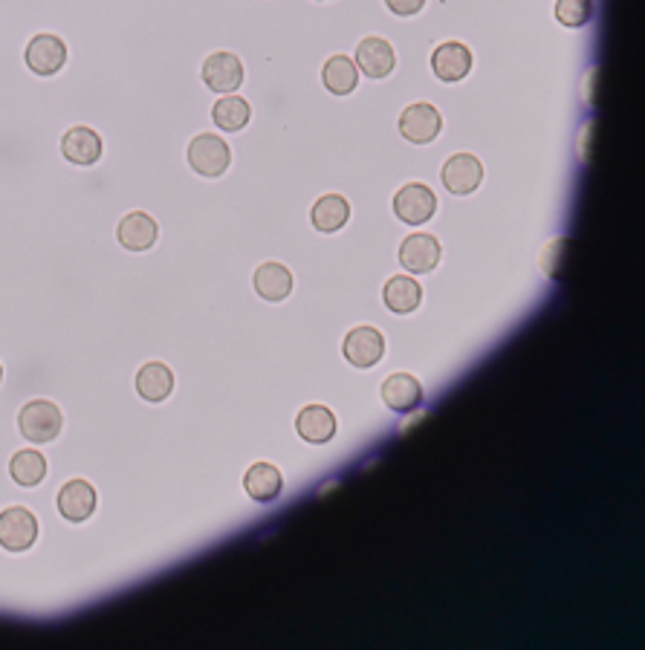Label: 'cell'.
<instances>
[{"label": "cell", "instance_id": "6da1fadb", "mask_svg": "<svg viewBox=\"0 0 645 650\" xmlns=\"http://www.w3.org/2000/svg\"><path fill=\"white\" fill-rule=\"evenodd\" d=\"M186 162L197 177L220 179L227 177L229 169H232L234 151L232 144L220 137V134L203 130V134H197L194 139H188Z\"/></svg>", "mask_w": 645, "mask_h": 650}, {"label": "cell", "instance_id": "7a4b0ae2", "mask_svg": "<svg viewBox=\"0 0 645 650\" xmlns=\"http://www.w3.org/2000/svg\"><path fill=\"white\" fill-rule=\"evenodd\" d=\"M61 428H65V414L56 402L33 399L18 410V431L33 445H47V442L58 440Z\"/></svg>", "mask_w": 645, "mask_h": 650}, {"label": "cell", "instance_id": "3957f363", "mask_svg": "<svg viewBox=\"0 0 645 650\" xmlns=\"http://www.w3.org/2000/svg\"><path fill=\"white\" fill-rule=\"evenodd\" d=\"M70 61V47L67 40L56 33H38L26 40L24 47V65L26 70L38 76V79H53L65 70Z\"/></svg>", "mask_w": 645, "mask_h": 650}, {"label": "cell", "instance_id": "277c9868", "mask_svg": "<svg viewBox=\"0 0 645 650\" xmlns=\"http://www.w3.org/2000/svg\"><path fill=\"white\" fill-rule=\"evenodd\" d=\"M200 79L209 88V93L229 96V93H238L243 88L246 67H243L241 56L232 53V49H215V53L203 58Z\"/></svg>", "mask_w": 645, "mask_h": 650}, {"label": "cell", "instance_id": "5b68a950", "mask_svg": "<svg viewBox=\"0 0 645 650\" xmlns=\"http://www.w3.org/2000/svg\"><path fill=\"white\" fill-rule=\"evenodd\" d=\"M38 518L26 506L0 509V546L7 553H26L38 541Z\"/></svg>", "mask_w": 645, "mask_h": 650}, {"label": "cell", "instance_id": "8992f818", "mask_svg": "<svg viewBox=\"0 0 645 650\" xmlns=\"http://www.w3.org/2000/svg\"><path fill=\"white\" fill-rule=\"evenodd\" d=\"M58 151L65 156V162L76 165V169H90V165H96L102 160V153H105V139L99 134L96 128H90V125H73V128H67L58 139Z\"/></svg>", "mask_w": 645, "mask_h": 650}, {"label": "cell", "instance_id": "52a82bcc", "mask_svg": "<svg viewBox=\"0 0 645 650\" xmlns=\"http://www.w3.org/2000/svg\"><path fill=\"white\" fill-rule=\"evenodd\" d=\"M157 241H160V223H157V217L142 209L128 211L116 225V243L130 255L151 252Z\"/></svg>", "mask_w": 645, "mask_h": 650}, {"label": "cell", "instance_id": "ba28073f", "mask_svg": "<svg viewBox=\"0 0 645 650\" xmlns=\"http://www.w3.org/2000/svg\"><path fill=\"white\" fill-rule=\"evenodd\" d=\"M58 514L70 523H84L93 518L99 506V495L93 489V483L81 480V477H73L67 480L61 489H58Z\"/></svg>", "mask_w": 645, "mask_h": 650}, {"label": "cell", "instance_id": "9c48e42d", "mask_svg": "<svg viewBox=\"0 0 645 650\" xmlns=\"http://www.w3.org/2000/svg\"><path fill=\"white\" fill-rule=\"evenodd\" d=\"M252 287H255V295L266 304H281L292 295V287H296V278L284 264L278 260H264L261 266H255L252 272Z\"/></svg>", "mask_w": 645, "mask_h": 650}, {"label": "cell", "instance_id": "30bf717a", "mask_svg": "<svg viewBox=\"0 0 645 650\" xmlns=\"http://www.w3.org/2000/svg\"><path fill=\"white\" fill-rule=\"evenodd\" d=\"M435 209H437V197L428 185L408 183L403 185L394 197V214L408 225H419V223H426V220H431V217H435Z\"/></svg>", "mask_w": 645, "mask_h": 650}, {"label": "cell", "instance_id": "8fae6325", "mask_svg": "<svg viewBox=\"0 0 645 650\" xmlns=\"http://www.w3.org/2000/svg\"><path fill=\"white\" fill-rule=\"evenodd\" d=\"M440 128H444V116L435 105H426V102L405 107L403 116H400V134L414 144H426L437 139Z\"/></svg>", "mask_w": 645, "mask_h": 650}, {"label": "cell", "instance_id": "7c38bea8", "mask_svg": "<svg viewBox=\"0 0 645 650\" xmlns=\"http://www.w3.org/2000/svg\"><path fill=\"white\" fill-rule=\"evenodd\" d=\"M342 353L345 359L354 364V368H371L385 353V338L377 327H354L345 336V345H342Z\"/></svg>", "mask_w": 645, "mask_h": 650}, {"label": "cell", "instance_id": "4fadbf2b", "mask_svg": "<svg viewBox=\"0 0 645 650\" xmlns=\"http://www.w3.org/2000/svg\"><path fill=\"white\" fill-rule=\"evenodd\" d=\"M400 264L414 275L431 272L440 264V241L435 234H408L400 246Z\"/></svg>", "mask_w": 645, "mask_h": 650}, {"label": "cell", "instance_id": "5bb4252c", "mask_svg": "<svg viewBox=\"0 0 645 650\" xmlns=\"http://www.w3.org/2000/svg\"><path fill=\"white\" fill-rule=\"evenodd\" d=\"M243 491L250 495V500L255 503H273L281 498L284 491V474L275 463H252L243 474Z\"/></svg>", "mask_w": 645, "mask_h": 650}, {"label": "cell", "instance_id": "9a60e30c", "mask_svg": "<svg viewBox=\"0 0 645 650\" xmlns=\"http://www.w3.org/2000/svg\"><path fill=\"white\" fill-rule=\"evenodd\" d=\"M137 394L139 399L151 402V405H160V402L169 399L174 394V370L165 364V361H146L137 373Z\"/></svg>", "mask_w": 645, "mask_h": 650}, {"label": "cell", "instance_id": "2e32d148", "mask_svg": "<svg viewBox=\"0 0 645 650\" xmlns=\"http://www.w3.org/2000/svg\"><path fill=\"white\" fill-rule=\"evenodd\" d=\"M354 65L359 67L368 79H385L396 67L394 47H391L385 38H365L362 44L356 47Z\"/></svg>", "mask_w": 645, "mask_h": 650}, {"label": "cell", "instance_id": "e0dca14e", "mask_svg": "<svg viewBox=\"0 0 645 650\" xmlns=\"http://www.w3.org/2000/svg\"><path fill=\"white\" fill-rule=\"evenodd\" d=\"M431 70H435V76L440 81L467 79L469 70H472V53L460 40H446V44H440L435 49V56H431Z\"/></svg>", "mask_w": 645, "mask_h": 650}, {"label": "cell", "instance_id": "ac0fdd59", "mask_svg": "<svg viewBox=\"0 0 645 650\" xmlns=\"http://www.w3.org/2000/svg\"><path fill=\"white\" fill-rule=\"evenodd\" d=\"M484 179V165L472 153H454L444 165V185L452 194H472Z\"/></svg>", "mask_w": 645, "mask_h": 650}, {"label": "cell", "instance_id": "d6986e66", "mask_svg": "<svg viewBox=\"0 0 645 650\" xmlns=\"http://www.w3.org/2000/svg\"><path fill=\"white\" fill-rule=\"evenodd\" d=\"M296 431L304 442L310 445H324V442L333 440L336 433V417H333L331 408L324 405H304L296 417Z\"/></svg>", "mask_w": 645, "mask_h": 650}, {"label": "cell", "instance_id": "ffe728a7", "mask_svg": "<svg viewBox=\"0 0 645 650\" xmlns=\"http://www.w3.org/2000/svg\"><path fill=\"white\" fill-rule=\"evenodd\" d=\"M347 220H350V202L342 194H324V197H319L313 202V209H310V223H313L315 232L322 234L342 232Z\"/></svg>", "mask_w": 645, "mask_h": 650}, {"label": "cell", "instance_id": "44dd1931", "mask_svg": "<svg viewBox=\"0 0 645 650\" xmlns=\"http://www.w3.org/2000/svg\"><path fill=\"white\" fill-rule=\"evenodd\" d=\"M211 121H215V128L223 130V134H241L252 121L250 98L238 96V93L220 96L218 102L211 105Z\"/></svg>", "mask_w": 645, "mask_h": 650}, {"label": "cell", "instance_id": "7402d4cb", "mask_svg": "<svg viewBox=\"0 0 645 650\" xmlns=\"http://www.w3.org/2000/svg\"><path fill=\"white\" fill-rule=\"evenodd\" d=\"M382 399L396 414H408V410H414L423 402V385H419L412 373H394L382 385Z\"/></svg>", "mask_w": 645, "mask_h": 650}, {"label": "cell", "instance_id": "603a6c76", "mask_svg": "<svg viewBox=\"0 0 645 650\" xmlns=\"http://www.w3.org/2000/svg\"><path fill=\"white\" fill-rule=\"evenodd\" d=\"M47 457L38 449H21L9 460V477L21 486V489H35L47 480Z\"/></svg>", "mask_w": 645, "mask_h": 650}, {"label": "cell", "instance_id": "cb8c5ba5", "mask_svg": "<svg viewBox=\"0 0 645 650\" xmlns=\"http://www.w3.org/2000/svg\"><path fill=\"white\" fill-rule=\"evenodd\" d=\"M382 298H385V306L391 313H414L423 301V287H419L417 278H408V275H394L388 278L385 289H382Z\"/></svg>", "mask_w": 645, "mask_h": 650}, {"label": "cell", "instance_id": "d4e9b609", "mask_svg": "<svg viewBox=\"0 0 645 650\" xmlns=\"http://www.w3.org/2000/svg\"><path fill=\"white\" fill-rule=\"evenodd\" d=\"M356 81H359V67L347 56H331L324 61L322 84L327 88V93H333V96H347V93H354L356 90Z\"/></svg>", "mask_w": 645, "mask_h": 650}, {"label": "cell", "instance_id": "484cf974", "mask_svg": "<svg viewBox=\"0 0 645 650\" xmlns=\"http://www.w3.org/2000/svg\"><path fill=\"white\" fill-rule=\"evenodd\" d=\"M594 18V0H556V21L558 24L579 30Z\"/></svg>", "mask_w": 645, "mask_h": 650}, {"label": "cell", "instance_id": "4316f807", "mask_svg": "<svg viewBox=\"0 0 645 650\" xmlns=\"http://www.w3.org/2000/svg\"><path fill=\"white\" fill-rule=\"evenodd\" d=\"M567 252H571V241L565 237H556V241H550L541 252V269L548 278H562L567 264Z\"/></svg>", "mask_w": 645, "mask_h": 650}, {"label": "cell", "instance_id": "83f0119b", "mask_svg": "<svg viewBox=\"0 0 645 650\" xmlns=\"http://www.w3.org/2000/svg\"><path fill=\"white\" fill-rule=\"evenodd\" d=\"M385 3L394 15H403V18L417 15L419 9L426 7V0H385Z\"/></svg>", "mask_w": 645, "mask_h": 650}, {"label": "cell", "instance_id": "f1b7e54d", "mask_svg": "<svg viewBox=\"0 0 645 650\" xmlns=\"http://www.w3.org/2000/svg\"><path fill=\"white\" fill-rule=\"evenodd\" d=\"M0 382H3V364H0Z\"/></svg>", "mask_w": 645, "mask_h": 650}]
</instances>
